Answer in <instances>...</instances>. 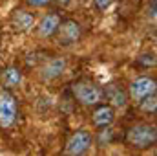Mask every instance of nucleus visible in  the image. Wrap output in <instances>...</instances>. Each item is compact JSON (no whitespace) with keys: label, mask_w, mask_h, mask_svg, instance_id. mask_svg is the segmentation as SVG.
Segmentation results:
<instances>
[{"label":"nucleus","mask_w":157,"mask_h":156,"mask_svg":"<svg viewBox=\"0 0 157 156\" xmlns=\"http://www.w3.org/2000/svg\"><path fill=\"white\" fill-rule=\"evenodd\" d=\"M66 66H68V63H66L64 57H53V59H49V61H46L42 64L40 79L42 81H55V79H59L64 74Z\"/></svg>","instance_id":"nucleus-9"},{"label":"nucleus","mask_w":157,"mask_h":156,"mask_svg":"<svg viewBox=\"0 0 157 156\" xmlns=\"http://www.w3.org/2000/svg\"><path fill=\"white\" fill-rule=\"evenodd\" d=\"M35 26V15L28 9H17L11 15V28L18 33H28Z\"/></svg>","instance_id":"nucleus-11"},{"label":"nucleus","mask_w":157,"mask_h":156,"mask_svg":"<svg viewBox=\"0 0 157 156\" xmlns=\"http://www.w3.org/2000/svg\"><path fill=\"white\" fill-rule=\"evenodd\" d=\"M91 143H93V136L80 129L77 132H73L68 142H66V147H64V153L70 156H80V154H86L90 149H91Z\"/></svg>","instance_id":"nucleus-5"},{"label":"nucleus","mask_w":157,"mask_h":156,"mask_svg":"<svg viewBox=\"0 0 157 156\" xmlns=\"http://www.w3.org/2000/svg\"><path fill=\"white\" fill-rule=\"evenodd\" d=\"M148 17L155 18V0H152V7H148Z\"/></svg>","instance_id":"nucleus-18"},{"label":"nucleus","mask_w":157,"mask_h":156,"mask_svg":"<svg viewBox=\"0 0 157 156\" xmlns=\"http://www.w3.org/2000/svg\"><path fill=\"white\" fill-rule=\"evenodd\" d=\"M53 2H57V6H62V7H64V6H68L71 0H53Z\"/></svg>","instance_id":"nucleus-19"},{"label":"nucleus","mask_w":157,"mask_h":156,"mask_svg":"<svg viewBox=\"0 0 157 156\" xmlns=\"http://www.w3.org/2000/svg\"><path fill=\"white\" fill-rule=\"evenodd\" d=\"M115 121V109L108 103H99L95 105L93 112H91V123L97 127V129H102V127H112V123Z\"/></svg>","instance_id":"nucleus-10"},{"label":"nucleus","mask_w":157,"mask_h":156,"mask_svg":"<svg viewBox=\"0 0 157 156\" xmlns=\"http://www.w3.org/2000/svg\"><path fill=\"white\" fill-rule=\"evenodd\" d=\"M137 64H143L144 68L155 66V55H154V53H144V55L137 57Z\"/></svg>","instance_id":"nucleus-15"},{"label":"nucleus","mask_w":157,"mask_h":156,"mask_svg":"<svg viewBox=\"0 0 157 156\" xmlns=\"http://www.w3.org/2000/svg\"><path fill=\"white\" fill-rule=\"evenodd\" d=\"M24 81V74L18 66H7L4 72H2V86L11 90V88H17L20 86Z\"/></svg>","instance_id":"nucleus-12"},{"label":"nucleus","mask_w":157,"mask_h":156,"mask_svg":"<svg viewBox=\"0 0 157 156\" xmlns=\"http://www.w3.org/2000/svg\"><path fill=\"white\" fill-rule=\"evenodd\" d=\"M53 0H26V4L29 6V7H33V9H39V7H46V6H49Z\"/></svg>","instance_id":"nucleus-17"},{"label":"nucleus","mask_w":157,"mask_h":156,"mask_svg":"<svg viewBox=\"0 0 157 156\" xmlns=\"http://www.w3.org/2000/svg\"><path fill=\"white\" fill-rule=\"evenodd\" d=\"M17 117H18L17 97L11 94V90L2 88L0 90V127L11 129L17 123Z\"/></svg>","instance_id":"nucleus-3"},{"label":"nucleus","mask_w":157,"mask_h":156,"mask_svg":"<svg viewBox=\"0 0 157 156\" xmlns=\"http://www.w3.org/2000/svg\"><path fill=\"white\" fill-rule=\"evenodd\" d=\"M53 37L57 39V42L60 46H73L82 37V28H80V24L77 20L66 18V20H60V24H59Z\"/></svg>","instance_id":"nucleus-4"},{"label":"nucleus","mask_w":157,"mask_h":156,"mask_svg":"<svg viewBox=\"0 0 157 156\" xmlns=\"http://www.w3.org/2000/svg\"><path fill=\"white\" fill-rule=\"evenodd\" d=\"M71 94L84 107H95L104 99L102 88L91 79H77V81H73L71 83Z\"/></svg>","instance_id":"nucleus-2"},{"label":"nucleus","mask_w":157,"mask_h":156,"mask_svg":"<svg viewBox=\"0 0 157 156\" xmlns=\"http://www.w3.org/2000/svg\"><path fill=\"white\" fill-rule=\"evenodd\" d=\"M155 79L154 77H148V76H141V77L133 79L128 86V96L130 99H133L135 103H139L143 97L150 96L155 92Z\"/></svg>","instance_id":"nucleus-6"},{"label":"nucleus","mask_w":157,"mask_h":156,"mask_svg":"<svg viewBox=\"0 0 157 156\" xmlns=\"http://www.w3.org/2000/svg\"><path fill=\"white\" fill-rule=\"evenodd\" d=\"M112 4H113V0H93V6L97 11H106L112 7Z\"/></svg>","instance_id":"nucleus-16"},{"label":"nucleus","mask_w":157,"mask_h":156,"mask_svg":"<svg viewBox=\"0 0 157 156\" xmlns=\"http://www.w3.org/2000/svg\"><path fill=\"white\" fill-rule=\"evenodd\" d=\"M139 109L143 110V112H146V114H154L157 109V97H155V92L154 94H150V96H146V97H143L139 103Z\"/></svg>","instance_id":"nucleus-13"},{"label":"nucleus","mask_w":157,"mask_h":156,"mask_svg":"<svg viewBox=\"0 0 157 156\" xmlns=\"http://www.w3.org/2000/svg\"><path fill=\"white\" fill-rule=\"evenodd\" d=\"M112 138H113V130L110 129V127H102L101 130H99V134H97V145L99 147H104V145H110L112 143Z\"/></svg>","instance_id":"nucleus-14"},{"label":"nucleus","mask_w":157,"mask_h":156,"mask_svg":"<svg viewBox=\"0 0 157 156\" xmlns=\"http://www.w3.org/2000/svg\"><path fill=\"white\" fill-rule=\"evenodd\" d=\"M157 142V129L150 123H137L126 130V143L135 151H146Z\"/></svg>","instance_id":"nucleus-1"},{"label":"nucleus","mask_w":157,"mask_h":156,"mask_svg":"<svg viewBox=\"0 0 157 156\" xmlns=\"http://www.w3.org/2000/svg\"><path fill=\"white\" fill-rule=\"evenodd\" d=\"M102 92H104V97L108 99V103H110L113 109H124V107L128 105L130 96H128V90L122 88V84H119V83H110L106 88H102Z\"/></svg>","instance_id":"nucleus-7"},{"label":"nucleus","mask_w":157,"mask_h":156,"mask_svg":"<svg viewBox=\"0 0 157 156\" xmlns=\"http://www.w3.org/2000/svg\"><path fill=\"white\" fill-rule=\"evenodd\" d=\"M60 20H62V18H60V15H59L57 11L46 13V15L39 20V24H37V35H39L40 39H51V37L55 35V31H57Z\"/></svg>","instance_id":"nucleus-8"}]
</instances>
